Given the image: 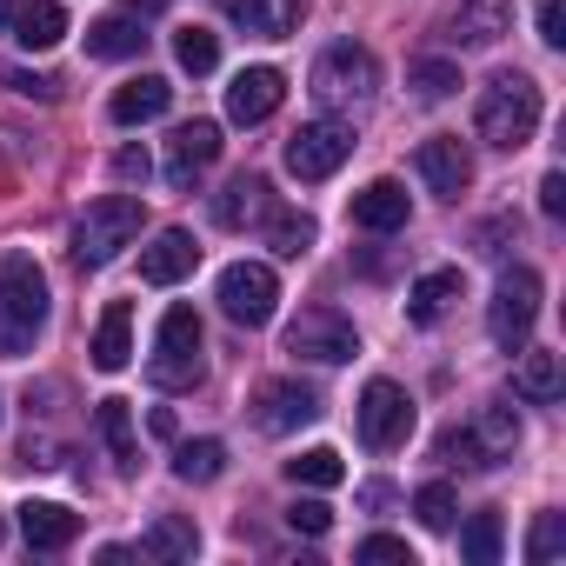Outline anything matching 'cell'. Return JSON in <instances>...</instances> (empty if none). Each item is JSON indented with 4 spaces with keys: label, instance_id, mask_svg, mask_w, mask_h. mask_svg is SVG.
Wrapping results in <instances>:
<instances>
[{
    "label": "cell",
    "instance_id": "1",
    "mask_svg": "<svg viewBox=\"0 0 566 566\" xmlns=\"http://www.w3.org/2000/svg\"><path fill=\"white\" fill-rule=\"evenodd\" d=\"M41 327H48V273H41L34 253L14 247L0 260V354L21 360L41 340Z\"/></svg>",
    "mask_w": 566,
    "mask_h": 566
},
{
    "label": "cell",
    "instance_id": "2",
    "mask_svg": "<svg viewBox=\"0 0 566 566\" xmlns=\"http://www.w3.org/2000/svg\"><path fill=\"white\" fill-rule=\"evenodd\" d=\"M473 127H480L486 147L520 154V147L533 140V127H539V87H533V74H493V81L480 87Z\"/></svg>",
    "mask_w": 566,
    "mask_h": 566
},
{
    "label": "cell",
    "instance_id": "3",
    "mask_svg": "<svg viewBox=\"0 0 566 566\" xmlns=\"http://www.w3.org/2000/svg\"><path fill=\"white\" fill-rule=\"evenodd\" d=\"M140 227H147V207H140L134 193H107V200H94V207L81 213V227H74V260H81V266H107V260H120V247L140 240Z\"/></svg>",
    "mask_w": 566,
    "mask_h": 566
},
{
    "label": "cell",
    "instance_id": "4",
    "mask_svg": "<svg viewBox=\"0 0 566 566\" xmlns=\"http://www.w3.org/2000/svg\"><path fill=\"white\" fill-rule=\"evenodd\" d=\"M200 314L193 307H167L160 314V334H154V360H147V380L160 394H187L200 387Z\"/></svg>",
    "mask_w": 566,
    "mask_h": 566
},
{
    "label": "cell",
    "instance_id": "5",
    "mask_svg": "<svg viewBox=\"0 0 566 566\" xmlns=\"http://www.w3.org/2000/svg\"><path fill=\"white\" fill-rule=\"evenodd\" d=\"M539 273L533 266H506L500 273V287H493V307H486V334L506 347V354H520L526 347V334H533V321H539Z\"/></svg>",
    "mask_w": 566,
    "mask_h": 566
},
{
    "label": "cell",
    "instance_id": "6",
    "mask_svg": "<svg viewBox=\"0 0 566 566\" xmlns=\"http://www.w3.org/2000/svg\"><path fill=\"white\" fill-rule=\"evenodd\" d=\"M374 87H380V61H374L360 41H340V48H327V54L314 61V94H321L327 107H367Z\"/></svg>",
    "mask_w": 566,
    "mask_h": 566
},
{
    "label": "cell",
    "instance_id": "7",
    "mask_svg": "<svg viewBox=\"0 0 566 566\" xmlns=\"http://www.w3.org/2000/svg\"><path fill=\"white\" fill-rule=\"evenodd\" d=\"M273 307H280V280H273V266L233 260V266L220 273V314H227L233 327H266Z\"/></svg>",
    "mask_w": 566,
    "mask_h": 566
},
{
    "label": "cell",
    "instance_id": "8",
    "mask_svg": "<svg viewBox=\"0 0 566 566\" xmlns=\"http://www.w3.org/2000/svg\"><path fill=\"white\" fill-rule=\"evenodd\" d=\"M347 154H354V127L321 114V120H301V134L287 140V174L294 180H327V174H340Z\"/></svg>",
    "mask_w": 566,
    "mask_h": 566
},
{
    "label": "cell",
    "instance_id": "9",
    "mask_svg": "<svg viewBox=\"0 0 566 566\" xmlns=\"http://www.w3.org/2000/svg\"><path fill=\"white\" fill-rule=\"evenodd\" d=\"M287 354H294V360H314V367H340V360L360 354V334H354V321H340L334 307H307V314L287 327Z\"/></svg>",
    "mask_w": 566,
    "mask_h": 566
},
{
    "label": "cell",
    "instance_id": "10",
    "mask_svg": "<svg viewBox=\"0 0 566 566\" xmlns=\"http://www.w3.org/2000/svg\"><path fill=\"white\" fill-rule=\"evenodd\" d=\"M360 440L374 453H394V447L413 440V400H407V387L367 380V394H360Z\"/></svg>",
    "mask_w": 566,
    "mask_h": 566
},
{
    "label": "cell",
    "instance_id": "11",
    "mask_svg": "<svg viewBox=\"0 0 566 566\" xmlns=\"http://www.w3.org/2000/svg\"><path fill=\"white\" fill-rule=\"evenodd\" d=\"M506 28H513V0H453L440 21V41L460 54H480V48H500Z\"/></svg>",
    "mask_w": 566,
    "mask_h": 566
},
{
    "label": "cell",
    "instance_id": "12",
    "mask_svg": "<svg viewBox=\"0 0 566 566\" xmlns=\"http://www.w3.org/2000/svg\"><path fill=\"white\" fill-rule=\"evenodd\" d=\"M321 420V394L301 387V380H266L253 394V427L260 433H294V427H314Z\"/></svg>",
    "mask_w": 566,
    "mask_h": 566
},
{
    "label": "cell",
    "instance_id": "13",
    "mask_svg": "<svg viewBox=\"0 0 566 566\" xmlns=\"http://www.w3.org/2000/svg\"><path fill=\"white\" fill-rule=\"evenodd\" d=\"M280 101H287V74H280V67H240L233 87H227V120L260 127Z\"/></svg>",
    "mask_w": 566,
    "mask_h": 566
},
{
    "label": "cell",
    "instance_id": "14",
    "mask_svg": "<svg viewBox=\"0 0 566 566\" xmlns=\"http://www.w3.org/2000/svg\"><path fill=\"white\" fill-rule=\"evenodd\" d=\"M413 167H420V180H427L440 200H460V193L473 187V154H467L453 134H440V140H420Z\"/></svg>",
    "mask_w": 566,
    "mask_h": 566
},
{
    "label": "cell",
    "instance_id": "15",
    "mask_svg": "<svg viewBox=\"0 0 566 566\" xmlns=\"http://www.w3.org/2000/svg\"><path fill=\"white\" fill-rule=\"evenodd\" d=\"M193 266H200V247H193L187 227H160L140 247V280H147V287H174V280H187Z\"/></svg>",
    "mask_w": 566,
    "mask_h": 566
},
{
    "label": "cell",
    "instance_id": "16",
    "mask_svg": "<svg viewBox=\"0 0 566 566\" xmlns=\"http://www.w3.org/2000/svg\"><path fill=\"white\" fill-rule=\"evenodd\" d=\"M213 160H220V127L213 120L174 127V140H167V180L174 187H193V174H207Z\"/></svg>",
    "mask_w": 566,
    "mask_h": 566
},
{
    "label": "cell",
    "instance_id": "17",
    "mask_svg": "<svg viewBox=\"0 0 566 566\" xmlns=\"http://www.w3.org/2000/svg\"><path fill=\"white\" fill-rule=\"evenodd\" d=\"M220 8H227V21H240L260 41H287L307 21V0H220Z\"/></svg>",
    "mask_w": 566,
    "mask_h": 566
},
{
    "label": "cell",
    "instance_id": "18",
    "mask_svg": "<svg viewBox=\"0 0 566 566\" xmlns=\"http://www.w3.org/2000/svg\"><path fill=\"white\" fill-rule=\"evenodd\" d=\"M407 213H413V200H407L400 180H367V187L354 193V227H360V233H400Z\"/></svg>",
    "mask_w": 566,
    "mask_h": 566
},
{
    "label": "cell",
    "instance_id": "19",
    "mask_svg": "<svg viewBox=\"0 0 566 566\" xmlns=\"http://www.w3.org/2000/svg\"><path fill=\"white\" fill-rule=\"evenodd\" d=\"M467 294V280H460V266H433V273H420L413 287H407V321L413 327H433V321H447V307Z\"/></svg>",
    "mask_w": 566,
    "mask_h": 566
},
{
    "label": "cell",
    "instance_id": "20",
    "mask_svg": "<svg viewBox=\"0 0 566 566\" xmlns=\"http://www.w3.org/2000/svg\"><path fill=\"white\" fill-rule=\"evenodd\" d=\"M21 533H28L34 553H61V546L81 539V513H67L61 500H28L21 506Z\"/></svg>",
    "mask_w": 566,
    "mask_h": 566
},
{
    "label": "cell",
    "instance_id": "21",
    "mask_svg": "<svg viewBox=\"0 0 566 566\" xmlns=\"http://www.w3.org/2000/svg\"><path fill=\"white\" fill-rule=\"evenodd\" d=\"M8 34H14L21 48L48 54V48H61V41H67V8H61V0H21V14L8 21Z\"/></svg>",
    "mask_w": 566,
    "mask_h": 566
},
{
    "label": "cell",
    "instance_id": "22",
    "mask_svg": "<svg viewBox=\"0 0 566 566\" xmlns=\"http://www.w3.org/2000/svg\"><path fill=\"white\" fill-rule=\"evenodd\" d=\"M273 213V187L260 174H233L227 193H213V220L220 227H247V220H266Z\"/></svg>",
    "mask_w": 566,
    "mask_h": 566
},
{
    "label": "cell",
    "instance_id": "23",
    "mask_svg": "<svg viewBox=\"0 0 566 566\" xmlns=\"http://www.w3.org/2000/svg\"><path fill=\"white\" fill-rule=\"evenodd\" d=\"M167 101H174V87H167L160 74H140V81H127V87H114V101H107V114H114L120 127H140V120H160V114H167Z\"/></svg>",
    "mask_w": 566,
    "mask_h": 566
},
{
    "label": "cell",
    "instance_id": "24",
    "mask_svg": "<svg viewBox=\"0 0 566 566\" xmlns=\"http://www.w3.org/2000/svg\"><path fill=\"white\" fill-rule=\"evenodd\" d=\"M134 360V307L127 301H107L101 327H94V367L101 374H120Z\"/></svg>",
    "mask_w": 566,
    "mask_h": 566
},
{
    "label": "cell",
    "instance_id": "25",
    "mask_svg": "<svg viewBox=\"0 0 566 566\" xmlns=\"http://www.w3.org/2000/svg\"><path fill=\"white\" fill-rule=\"evenodd\" d=\"M467 433H473V447H480V467L513 460V447H520V413L493 400V407H480V413L467 420Z\"/></svg>",
    "mask_w": 566,
    "mask_h": 566
},
{
    "label": "cell",
    "instance_id": "26",
    "mask_svg": "<svg viewBox=\"0 0 566 566\" xmlns=\"http://www.w3.org/2000/svg\"><path fill=\"white\" fill-rule=\"evenodd\" d=\"M140 48H147L140 14H107V21L87 28V54H94V61H134Z\"/></svg>",
    "mask_w": 566,
    "mask_h": 566
},
{
    "label": "cell",
    "instance_id": "27",
    "mask_svg": "<svg viewBox=\"0 0 566 566\" xmlns=\"http://www.w3.org/2000/svg\"><path fill=\"white\" fill-rule=\"evenodd\" d=\"M559 387H566V374H559V354H546V347L520 354V367H513V394H520V400L546 407V400H559Z\"/></svg>",
    "mask_w": 566,
    "mask_h": 566
},
{
    "label": "cell",
    "instance_id": "28",
    "mask_svg": "<svg viewBox=\"0 0 566 566\" xmlns=\"http://www.w3.org/2000/svg\"><path fill=\"white\" fill-rule=\"evenodd\" d=\"M101 440H107V453L120 460V473H134L140 467V447H134V407L127 400H101Z\"/></svg>",
    "mask_w": 566,
    "mask_h": 566
},
{
    "label": "cell",
    "instance_id": "29",
    "mask_svg": "<svg viewBox=\"0 0 566 566\" xmlns=\"http://www.w3.org/2000/svg\"><path fill=\"white\" fill-rule=\"evenodd\" d=\"M220 467H227V447L220 440H180V453H174V480H187V486L220 480Z\"/></svg>",
    "mask_w": 566,
    "mask_h": 566
},
{
    "label": "cell",
    "instance_id": "30",
    "mask_svg": "<svg viewBox=\"0 0 566 566\" xmlns=\"http://www.w3.org/2000/svg\"><path fill=\"white\" fill-rule=\"evenodd\" d=\"M193 546H200V533H193V520H154L147 526V539H140V553H154V559H193Z\"/></svg>",
    "mask_w": 566,
    "mask_h": 566
},
{
    "label": "cell",
    "instance_id": "31",
    "mask_svg": "<svg viewBox=\"0 0 566 566\" xmlns=\"http://www.w3.org/2000/svg\"><path fill=\"white\" fill-rule=\"evenodd\" d=\"M500 546H506L500 513H473V520L460 526V553H467V566H493V559H500Z\"/></svg>",
    "mask_w": 566,
    "mask_h": 566
},
{
    "label": "cell",
    "instance_id": "32",
    "mask_svg": "<svg viewBox=\"0 0 566 566\" xmlns=\"http://www.w3.org/2000/svg\"><path fill=\"white\" fill-rule=\"evenodd\" d=\"M407 87H413V101H447V94H460V67L440 61V54H427V61L407 67Z\"/></svg>",
    "mask_w": 566,
    "mask_h": 566
},
{
    "label": "cell",
    "instance_id": "33",
    "mask_svg": "<svg viewBox=\"0 0 566 566\" xmlns=\"http://www.w3.org/2000/svg\"><path fill=\"white\" fill-rule=\"evenodd\" d=\"M266 247H273L280 260H301V253L314 247V213H273V220H266Z\"/></svg>",
    "mask_w": 566,
    "mask_h": 566
},
{
    "label": "cell",
    "instance_id": "34",
    "mask_svg": "<svg viewBox=\"0 0 566 566\" xmlns=\"http://www.w3.org/2000/svg\"><path fill=\"white\" fill-rule=\"evenodd\" d=\"M287 480H294V486H340V480H347V467H340V453H334V447H307L301 460H287Z\"/></svg>",
    "mask_w": 566,
    "mask_h": 566
},
{
    "label": "cell",
    "instance_id": "35",
    "mask_svg": "<svg viewBox=\"0 0 566 566\" xmlns=\"http://www.w3.org/2000/svg\"><path fill=\"white\" fill-rule=\"evenodd\" d=\"M174 61H180L187 74H213V67H220V34H207V28H180V34H174Z\"/></svg>",
    "mask_w": 566,
    "mask_h": 566
},
{
    "label": "cell",
    "instance_id": "36",
    "mask_svg": "<svg viewBox=\"0 0 566 566\" xmlns=\"http://www.w3.org/2000/svg\"><path fill=\"white\" fill-rule=\"evenodd\" d=\"M413 513H420V526H427V533H447V526H453V513H460V500H453V486H447V480H427V486L413 493Z\"/></svg>",
    "mask_w": 566,
    "mask_h": 566
},
{
    "label": "cell",
    "instance_id": "37",
    "mask_svg": "<svg viewBox=\"0 0 566 566\" xmlns=\"http://www.w3.org/2000/svg\"><path fill=\"white\" fill-rule=\"evenodd\" d=\"M559 546H566V513H539L533 533H526V559L546 566V559H559Z\"/></svg>",
    "mask_w": 566,
    "mask_h": 566
},
{
    "label": "cell",
    "instance_id": "38",
    "mask_svg": "<svg viewBox=\"0 0 566 566\" xmlns=\"http://www.w3.org/2000/svg\"><path fill=\"white\" fill-rule=\"evenodd\" d=\"M354 559H360V566H413V546L394 539V533H367V539L354 546Z\"/></svg>",
    "mask_w": 566,
    "mask_h": 566
},
{
    "label": "cell",
    "instance_id": "39",
    "mask_svg": "<svg viewBox=\"0 0 566 566\" xmlns=\"http://www.w3.org/2000/svg\"><path fill=\"white\" fill-rule=\"evenodd\" d=\"M287 526H294V533H307V539H321V533L334 526V506H327V500H301V506L287 513Z\"/></svg>",
    "mask_w": 566,
    "mask_h": 566
},
{
    "label": "cell",
    "instance_id": "40",
    "mask_svg": "<svg viewBox=\"0 0 566 566\" xmlns=\"http://www.w3.org/2000/svg\"><path fill=\"white\" fill-rule=\"evenodd\" d=\"M440 460H447V467H480L473 433H467V427H447V433H440Z\"/></svg>",
    "mask_w": 566,
    "mask_h": 566
},
{
    "label": "cell",
    "instance_id": "41",
    "mask_svg": "<svg viewBox=\"0 0 566 566\" xmlns=\"http://www.w3.org/2000/svg\"><path fill=\"white\" fill-rule=\"evenodd\" d=\"M539 41L566 48V8H559V0H539Z\"/></svg>",
    "mask_w": 566,
    "mask_h": 566
},
{
    "label": "cell",
    "instance_id": "42",
    "mask_svg": "<svg viewBox=\"0 0 566 566\" xmlns=\"http://www.w3.org/2000/svg\"><path fill=\"white\" fill-rule=\"evenodd\" d=\"M8 87H14V94H34V101H54V94H61V81L28 74V67H14V74H8Z\"/></svg>",
    "mask_w": 566,
    "mask_h": 566
},
{
    "label": "cell",
    "instance_id": "43",
    "mask_svg": "<svg viewBox=\"0 0 566 566\" xmlns=\"http://www.w3.org/2000/svg\"><path fill=\"white\" fill-rule=\"evenodd\" d=\"M114 174H120V180H147V174H154L147 147H120V154H114Z\"/></svg>",
    "mask_w": 566,
    "mask_h": 566
},
{
    "label": "cell",
    "instance_id": "44",
    "mask_svg": "<svg viewBox=\"0 0 566 566\" xmlns=\"http://www.w3.org/2000/svg\"><path fill=\"white\" fill-rule=\"evenodd\" d=\"M539 213H546V220L566 213V174H546V180H539Z\"/></svg>",
    "mask_w": 566,
    "mask_h": 566
},
{
    "label": "cell",
    "instance_id": "45",
    "mask_svg": "<svg viewBox=\"0 0 566 566\" xmlns=\"http://www.w3.org/2000/svg\"><path fill=\"white\" fill-rule=\"evenodd\" d=\"M147 427H154L160 440H174V433H180V420H174V407H154V413H147Z\"/></svg>",
    "mask_w": 566,
    "mask_h": 566
},
{
    "label": "cell",
    "instance_id": "46",
    "mask_svg": "<svg viewBox=\"0 0 566 566\" xmlns=\"http://www.w3.org/2000/svg\"><path fill=\"white\" fill-rule=\"evenodd\" d=\"M394 500V486L387 480H374V486H360V506H387Z\"/></svg>",
    "mask_w": 566,
    "mask_h": 566
},
{
    "label": "cell",
    "instance_id": "47",
    "mask_svg": "<svg viewBox=\"0 0 566 566\" xmlns=\"http://www.w3.org/2000/svg\"><path fill=\"white\" fill-rule=\"evenodd\" d=\"M14 14H21V0H0V28H8Z\"/></svg>",
    "mask_w": 566,
    "mask_h": 566
}]
</instances>
